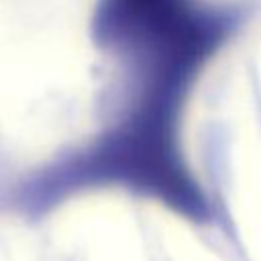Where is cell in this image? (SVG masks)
Instances as JSON below:
<instances>
[{
	"label": "cell",
	"instance_id": "6da1fadb",
	"mask_svg": "<svg viewBox=\"0 0 261 261\" xmlns=\"http://www.w3.org/2000/svg\"><path fill=\"white\" fill-rule=\"evenodd\" d=\"M104 0H0V153L43 165L96 137L116 106Z\"/></svg>",
	"mask_w": 261,
	"mask_h": 261
},
{
	"label": "cell",
	"instance_id": "7a4b0ae2",
	"mask_svg": "<svg viewBox=\"0 0 261 261\" xmlns=\"http://www.w3.org/2000/svg\"><path fill=\"white\" fill-rule=\"evenodd\" d=\"M49 261H241L220 232L124 190H92L41 220Z\"/></svg>",
	"mask_w": 261,
	"mask_h": 261
},
{
	"label": "cell",
	"instance_id": "3957f363",
	"mask_svg": "<svg viewBox=\"0 0 261 261\" xmlns=\"http://www.w3.org/2000/svg\"><path fill=\"white\" fill-rule=\"evenodd\" d=\"M0 261H43L35 224L0 218Z\"/></svg>",
	"mask_w": 261,
	"mask_h": 261
}]
</instances>
